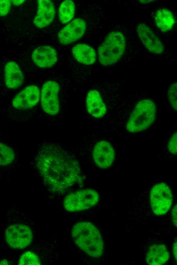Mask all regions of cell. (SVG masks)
Instances as JSON below:
<instances>
[{"label":"cell","instance_id":"19","mask_svg":"<svg viewBox=\"0 0 177 265\" xmlns=\"http://www.w3.org/2000/svg\"><path fill=\"white\" fill-rule=\"evenodd\" d=\"M169 258V254L165 245L157 244L150 247L147 252L146 261L149 264L161 265L166 263Z\"/></svg>","mask_w":177,"mask_h":265},{"label":"cell","instance_id":"6","mask_svg":"<svg viewBox=\"0 0 177 265\" xmlns=\"http://www.w3.org/2000/svg\"><path fill=\"white\" fill-rule=\"evenodd\" d=\"M125 47V37L122 33H109L98 48L100 63L107 66L116 63L122 57Z\"/></svg>","mask_w":177,"mask_h":265},{"label":"cell","instance_id":"20","mask_svg":"<svg viewBox=\"0 0 177 265\" xmlns=\"http://www.w3.org/2000/svg\"><path fill=\"white\" fill-rule=\"evenodd\" d=\"M72 52L78 62L85 65L93 64L97 59L94 49L84 43L75 45L72 49Z\"/></svg>","mask_w":177,"mask_h":265},{"label":"cell","instance_id":"16","mask_svg":"<svg viewBox=\"0 0 177 265\" xmlns=\"http://www.w3.org/2000/svg\"><path fill=\"white\" fill-rule=\"evenodd\" d=\"M32 59L37 66L42 68L53 66L57 61L56 51L49 46H41L36 48L32 55Z\"/></svg>","mask_w":177,"mask_h":265},{"label":"cell","instance_id":"22","mask_svg":"<svg viewBox=\"0 0 177 265\" xmlns=\"http://www.w3.org/2000/svg\"><path fill=\"white\" fill-rule=\"evenodd\" d=\"M75 14V4L70 0H66L62 3L58 9V16L62 23L70 22Z\"/></svg>","mask_w":177,"mask_h":265},{"label":"cell","instance_id":"12","mask_svg":"<svg viewBox=\"0 0 177 265\" xmlns=\"http://www.w3.org/2000/svg\"><path fill=\"white\" fill-rule=\"evenodd\" d=\"M17 166L15 150L10 145L0 141V181L9 177Z\"/></svg>","mask_w":177,"mask_h":265},{"label":"cell","instance_id":"26","mask_svg":"<svg viewBox=\"0 0 177 265\" xmlns=\"http://www.w3.org/2000/svg\"><path fill=\"white\" fill-rule=\"evenodd\" d=\"M171 218L173 224L176 226V204L174 205L172 209Z\"/></svg>","mask_w":177,"mask_h":265},{"label":"cell","instance_id":"2","mask_svg":"<svg viewBox=\"0 0 177 265\" xmlns=\"http://www.w3.org/2000/svg\"><path fill=\"white\" fill-rule=\"evenodd\" d=\"M157 116L155 102L147 98L127 100L116 111L111 121L112 131L119 135H135L149 128Z\"/></svg>","mask_w":177,"mask_h":265},{"label":"cell","instance_id":"25","mask_svg":"<svg viewBox=\"0 0 177 265\" xmlns=\"http://www.w3.org/2000/svg\"><path fill=\"white\" fill-rule=\"evenodd\" d=\"M11 6V1L0 0V16L7 15L10 9Z\"/></svg>","mask_w":177,"mask_h":265},{"label":"cell","instance_id":"4","mask_svg":"<svg viewBox=\"0 0 177 265\" xmlns=\"http://www.w3.org/2000/svg\"><path fill=\"white\" fill-rule=\"evenodd\" d=\"M71 234L74 243L85 255L94 258L103 255L104 249L101 233L92 222L80 221L75 223Z\"/></svg>","mask_w":177,"mask_h":265},{"label":"cell","instance_id":"17","mask_svg":"<svg viewBox=\"0 0 177 265\" xmlns=\"http://www.w3.org/2000/svg\"><path fill=\"white\" fill-rule=\"evenodd\" d=\"M86 107L88 113L97 119L103 118L107 113L106 104L99 92L96 90H91L88 92Z\"/></svg>","mask_w":177,"mask_h":265},{"label":"cell","instance_id":"14","mask_svg":"<svg viewBox=\"0 0 177 265\" xmlns=\"http://www.w3.org/2000/svg\"><path fill=\"white\" fill-rule=\"evenodd\" d=\"M136 31L139 38L149 51L157 54L163 52L164 46L162 42L148 25L139 23Z\"/></svg>","mask_w":177,"mask_h":265},{"label":"cell","instance_id":"11","mask_svg":"<svg viewBox=\"0 0 177 265\" xmlns=\"http://www.w3.org/2000/svg\"><path fill=\"white\" fill-rule=\"evenodd\" d=\"M40 98V89L36 85H29L26 87L13 98L12 104L16 110H28L39 102Z\"/></svg>","mask_w":177,"mask_h":265},{"label":"cell","instance_id":"1","mask_svg":"<svg viewBox=\"0 0 177 265\" xmlns=\"http://www.w3.org/2000/svg\"><path fill=\"white\" fill-rule=\"evenodd\" d=\"M33 165L46 189L51 193H64L82 179L77 161L58 143L45 142L38 146Z\"/></svg>","mask_w":177,"mask_h":265},{"label":"cell","instance_id":"9","mask_svg":"<svg viewBox=\"0 0 177 265\" xmlns=\"http://www.w3.org/2000/svg\"><path fill=\"white\" fill-rule=\"evenodd\" d=\"M150 200L152 209L157 216H163L169 210L172 201L170 188L165 182L154 185L150 191Z\"/></svg>","mask_w":177,"mask_h":265},{"label":"cell","instance_id":"21","mask_svg":"<svg viewBox=\"0 0 177 265\" xmlns=\"http://www.w3.org/2000/svg\"><path fill=\"white\" fill-rule=\"evenodd\" d=\"M155 21L157 27L162 32L171 30L174 23V19L172 13L166 9L158 10L155 15Z\"/></svg>","mask_w":177,"mask_h":265},{"label":"cell","instance_id":"5","mask_svg":"<svg viewBox=\"0 0 177 265\" xmlns=\"http://www.w3.org/2000/svg\"><path fill=\"white\" fill-rule=\"evenodd\" d=\"M56 243L53 241L33 242L20 250L18 264L20 265H43L57 261L60 253Z\"/></svg>","mask_w":177,"mask_h":265},{"label":"cell","instance_id":"8","mask_svg":"<svg viewBox=\"0 0 177 265\" xmlns=\"http://www.w3.org/2000/svg\"><path fill=\"white\" fill-rule=\"evenodd\" d=\"M94 141L91 149L93 163L99 168H109L115 159L113 146L105 137L97 136Z\"/></svg>","mask_w":177,"mask_h":265},{"label":"cell","instance_id":"28","mask_svg":"<svg viewBox=\"0 0 177 265\" xmlns=\"http://www.w3.org/2000/svg\"><path fill=\"white\" fill-rule=\"evenodd\" d=\"M13 4L15 6H19L24 3V1H11Z\"/></svg>","mask_w":177,"mask_h":265},{"label":"cell","instance_id":"10","mask_svg":"<svg viewBox=\"0 0 177 265\" xmlns=\"http://www.w3.org/2000/svg\"><path fill=\"white\" fill-rule=\"evenodd\" d=\"M60 86L52 80L46 81L40 91V100L42 110L47 114L54 116L60 110L59 101Z\"/></svg>","mask_w":177,"mask_h":265},{"label":"cell","instance_id":"3","mask_svg":"<svg viewBox=\"0 0 177 265\" xmlns=\"http://www.w3.org/2000/svg\"><path fill=\"white\" fill-rule=\"evenodd\" d=\"M34 221L14 205L6 209L2 238L10 248L20 251L31 245L35 237Z\"/></svg>","mask_w":177,"mask_h":265},{"label":"cell","instance_id":"15","mask_svg":"<svg viewBox=\"0 0 177 265\" xmlns=\"http://www.w3.org/2000/svg\"><path fill=\"white\" fill-rule=\"evenodd\" d=\"M38 11L33 23L38 28L48 26L53 21L55 13L54 5L50 0L38 1Z\"/></svg>","mask_w":177,"mask_h":265},{"label":"cell","instance_id":"23","mask_svg":"<svg viewBox=\"0 0 177 265\" xmlns=\"http://www.w3.org/2000/svg\"><path fill=\"white\" fill-rule=\"evenodd\" d=\"M176 81H174L171 85L170 86L168 92V97L169 101L171 105L172 109L176 111L177 108V102H176V96H177V84Z\"/></svg>","mask_w":177,"mask_h":265},{"label":"cell","instance_id":"7","mask_svg":"<svg viewBox=\"0 0 177 265\" xmlns=\"http://www.w3.org/2000/svg\"><path fill=\"white\" fill-rule=\"evenodd\" d=\"M99 201L98 192L92 189L79 190L67 194L63 201L66 211L77 212L91 208Z\"/></svg>","mask_w":177,"mask_h":265},{"label":"cell","instance_id":"13","mask_svg":"<svg viewBox=\"0 0 177 265\" xmlns=\"http://www.w3.org/2000/svg\"><path fill=\"white\" fill-rule=\"evenodd\" d=\"M86 28L84 20L79 18L74 19L58 32L60 42L68 45L77 41L84 35Z\"/></svg>","mask_w":177,"mask_h":265},{"label":"cell","instance_id":"27","mask_svg":"<svg viewBox=\"0 0 177 265\" xmlns=\"http://www.w3.org/2000/svg\"><path fill=\"white\" fill-rule=\"evenodd\" d=\"M176 248H177L176 241L175 240V241H174L173 245L172 252H173L174 258L176 262Z\"/></svg>","mask_w":177,"mask_h":265},{"label":"cell","instance_id":"24","mask_svg":"<svg viewBox=\"0 0 177 265\" xmlns=\"http://www.w3.org/2000/svg\"><path fill=\"white\" fill-rule=\"evenodd\" d=\"M167 149L171 154L176 155L177 150L176 131H174L169 138L167 143Z\"/></svg>","mask_w":177,"mask_h":265},{"label":"cell","instance_id":"18","mask_svg":"<svg viewBox=\"0 0 177 265\" xmlns=\"http://www.w3.org/2000/svg\"><path fill=\"white\" fill-rule=\"evenodd\" d=\"M4 82L10 89L20 87L24 82V76L19 65L14 61L8 62L4 68Z\"/></svg>","mask_w":177,"mask_h":265}]
</instances>
